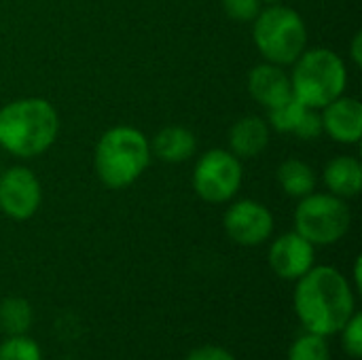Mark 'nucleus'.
<instances>
[{"mask_svg":"<svg viewBox=\"0 0 362 360\" xmlns=\"http://www.w3.org/2000/svg\"><path fill=\"white\" fill-rule=\"evenodd\" d=\"M267 2H280V0H267Z\"/></svg>","mask_w":362,"mask_h":360,"instance_id":"bb28decb","label":"nucleus"},{"mask_svg":"<svg viewBox=\"0 0 362 360\" xmlns=\"http://www.w3.org/2000/svg\"><path fill=\"white\" fill-rule=\"evenodd\" d=\"M223 8L235 21H255L261 13V0H223Z\"/></svg>","mask_w":362,"mask_h":360,"instance_id":"4be33fe9","label":"nucleus"},{"mask_svg":"<svg viewBox=\"0 0 362 360\" xmlns=\"http://www.w3.org/2000/svg\"><path fill=\"white\" fill-rule=\"evenodd\" d=\"M0 360H40V348L25 335H11L0 344Z\"/></svg>","mask_w":362,"mask_h":360,"instance_id":"aec40b11","label":"nucleus"},{"mask_svg":"<svg viewBox=\"0 0 362 360\" xmlns=\"http://www.w3.org/2000/svg\"><path fill=\"white\" fill-rule=\"evenodd\" d=\"M269 265L284 280H299L314 267V244L297 231L280 236L269 248Z\"/></svg>","mask_w":362,"mask_h":360,"instance_id":"9d476101","label":"nucleus"},{"mask_svg":"<svg viewBox=\"0 0 362 360\" xmlns=\"http://www.w3.org/2000/svg\"><path fill=\"white\" fill-rule=\"evenodd\" d=\"M322 129L341 144H356L362 136V104L356 98L339 95L325 106Z\"/></svg>","mask_w":362,"mask_h":360,"instance_id":"9b49d317","label":"nucleus"},{"mask_svg":"<svg viewBox=\"0 0 362 360\" xmlns=\"http://www.w3.org/2000/svg\"><path fill=\"white\" fill-rule=\"evenodd\" d=\"M32 325V310L25 299L11 297L0 303V329L8 335H23Z\"/></svg>","mask_w":362,"mask_h":360,"instance_id":"f3484780","label":"nucleus"},{"mask_svg":"<svg viewBox=\"0 0 362 360\" xmlns=\"http://www.w3.org/2000/svg\"><path fill=\"white\" fill-rule=\"evenodd\" d=\"M293 134H297L301 140H316L325 134L322 129V117L318 112H314V108H305L297 127L293 129Z\"/></svg>","mask_w":362,"mask_h":360,"instance_id":"5701e85b","label":"nucleus"},{"mask_svg":"<svg viewBox=\"0 0 362 360\" xmlns=\"http://www.w3.org/2000/svg\"><path fill=\"white\" fill-rule=\"evenodd\" d=\"M227 236L240 244V246H259L263 244L272 231H274V216L272 212L255 202V199H242L235 202L223 219Z\"/></svg>","mask_w":362,"mask_h":360,"instance_id":"1a4fd4ad","label":"nucleus"},{"mask_svg":"<svg viewBox=\"0 0 362 360\" xmlns=\"http://www.w3.org/2000/svg\"><path fill=\"white\" fill-rule=\"evenodd\" d=\"M288 360H331L327 339L316 333L301 335L288 350Z\"/></svg>","mask_w":362,"mask_h":360,"instance_id":"6ab92c4d","label":"nucleus"},{"mask_svg":"<svg viewBox=\"0 0 362 360\" xmlns=\"http://www.w3.org/2000/svg\"><path fill=\"white\" fill-rule=\"evenodd\" d=\"M350 208L333 193H310L295 210V231L310 244H335L350 229Z\"/></svg>","mask_w":362,"mask_h":360,"instance_id":"423d86ee","label":"nucleus"},{"mask_svg":"<svg viewBox=\"0 0 362 360\" xmlns=\"http://www.w3.org/2000/svg\"><path fill=\"white\" fill-rule=\"evenodd\" d=\"M248 91L259 104L272 108L284 102L293 93V87H291V79L284 74V70H280V66L261 64L255 66L248 74Z\"/></svg>","mask_w":362,"mask_h":360,"instance_id":"f8f14e48","label":"nucleus"},{"mask_svg":"<svg viewBox=\"0 0 362 360\" xmlns=\"http://www.w3.org/2000/svg\"><path fill=\"white\" fill-rule=\"evenodd\" d=\"M361 42H362V36L361 34H356V36H354V42H352V57H354V64H356V66H361L362 64Z\"/></svg>","mask_w":362,"mask_h":360,"instance_id":"393cba45","label":"nucleus"},{"mask_svg":"<svg viewBox=\"0 0 362 360\" xmlns=\"http://www.w3.org/2000/svg\"><path fill=\"white\" fill-rule=\"evenodd\" d=\"M40 182L28 168H11L0 174V210L15 219L28 221L40 208Z\"/></svg>","mask_w":362,"mask_h":360,"instance_id":"6e6552de","label":"nucleus"},{"mask_svg":"<svg viewBox=\"0 0 362 360\" xmlns=\"http://www.w3.org/2000/svg\"><path fill=\"white\" fill-rule=\"evenodd\" d=\"M240 185L242 163L233 153L214 149L199 157L193 172V187L204 202L223 204L238 193Z\"/></svg>","mask_w":362,"mask_h":360,"instance_id":"0eeeda50","label":"nucleus"},{"mask_svg":"<svg viewBox=\"0 0 362 360\" xmlns=\"http://www.w3.org/2000/svg\"><path fill=\"white\" fill-rule=\"evenodd\" d=\"M344 331V348L352 359H362V314H352V318L346 323Z\"/></svg>","mask_w":362,"mask_h":360,"instance_id":"412c9836","label":"nucleus"},{"mask_svg":"<svg viewBox=\"0 0 362 360\" xmlns=\"http://www.w3.org/2000/svg\"><path fill=\"white\" fill-rule=\"evenodd\" d=\"M278 182L284 189L286 195L291 197H305L314 193L316 187V176L314 170L301 161V159H286L278 168Z\"/></svg>","mask_w":362,"mask_h":360,"instance_id":"dca6fc26","label":"nucleus"},{"mask_svg":"<svg viewBox=\"0 0 362 360\" xmlns=\"http://www.w3.org/2000/svg\"><path fill=\"white\" fill-rule=\"evenodd\" d=\"M354 280H356V286L362 289V280H361V259H356V265H354Z\"/></svg>","mask_w":362,"mask_h":360,"instance_id":"a878e982","label":"nucleus"},{"mask_svg":"<svg viewBox=\"0 0 362 360\" xmlns=\"http://www.w3.org/2000/svg\"><path fill=\"white\" fill-rule=\"evenodd\" d=\"M151 161V144L134 127L108 129L95 146V172L110 189H123L140 178Z\"/></svg>","mask_w":362,"mask_h":360,"instance_id":"7ed1b4c3","label":"nucleus"},{"mask_svg":"<svg viewBox=\"0 0 362 360\" xmlns=\"http://www.w3.org/2000/svg\"><path fill=\"white\" fill-rule=\"evenodd\" d=\"M252 38L265 59L276 66L295 64L308 45V28L301 15L288 6H269L255 17Z\"/></svg>","mask_w":362,"mask_h":360,"instance_id":"39448f33","label":"nucleus"},{"mask_svg":"<svg viewBox=\"0 0 362 360\" xmlns=\"http://www.w3.org/2000/svg\"><path fill=\"white\" fill-rule=\"evenodd\" d=\"M325 182L337 197H354L362 189V166L354 157H335L325 168Z\"/></svg>","mask_w":362,"mask_h":360,"instance_id":"4468645a","label":"nucleus"},{"mask_svg":"<svg viewBox=\"0 0 362 360\" xmlns=\"http://www.w3.org/2000/svg\"><path fill=\"white\" fill-rule=\"evenodd\" d=\"M295 312L308 333H339L354 314V293L335 267H312L295 289Z\"/></svg>","mask_w":362,"mask_h":360,"instance_id":"f257e3e1","label":"nucleus"},{"mask_svg":"<svg viewBox=\"0 0 362 360\" xmlns=\"http://www.w3.org/2000/svg\"><path fill=\"white\" fill-rule=\"evenodd\" d=\"M59 119L42 98H23L0 110V146L17 157H36L57 138Z\"/></svg>","mask_w":362,"mask_h":360,"instance_id":"f03ea898","label":"nucleus"},{"mask_svg":"<svg viewBox=\"0 0 362 360\" xmlns=\"http://www.w3.org/2000/svg\"><path fill=\"white\" fill-rule=\"evenodd\" d=\"M269 142V127L261 117L238 119L229 132V144L238 159L257 157Z\"/></svg>","mask_w":362,"mask_h":360,"instance_id":"ddd939ff","label":"nucleus"},{"mask_svg":"<svg viewBox=\"0 0 362 360\" xmlns=\"http://www.w3.org/2000/svg\"><path fill=\"white\" fill-rule=\"evenodd\" d=\"M185 360H235L233 354L221 346H202L195 348L193 352H189V356Z\"/></svg>","mask_w":362,"mask_h":360,"instance_id":"b1692460","label":"nucleus"},{"mask_svg":"<svg viewBox=\"0 0 362 360\" xmlns=\"http://www.w3.org/2000/svg\"><path fill=\"white\" fill-rule=\"evenodd\" d=\"M151 153H155L159 159L168 163L187 161L195 153V136L185 127H176V125L163 127L155 136L151 144Z\"/></svg>","mask_w":362,"mask_h":360,"instance_id":"2eb2a0df","label":"nucleus"},{"mask_svg":"<svg viewBox=\"0 0 362 360\" xmlns=\"http://www.w3.org/2000/svg\"><path fill=\"white\" fill-rule=\"evenodd\" d=\"M346 81V66L337 53L329 49H312L303 51L295 62L291 87L308 108H325L344 95Z\"/></svg>","mask_w":362,"mask_h":360,"instance_id":"20e7f679","label":"nucleus"},{"mask_svg":"<svg viewBox=\"0 0 362 360\" xmlns=\"http://www.w3.org/2000/svg\"><path fill=\"white\" fill-rule=\"evenodd\" d=\"M305 108H308V106H305L295 93H291L284 102H280V104L267 108V112H269L272 125H274L278 132H293V129L297 127V123H299V119H301V115H303Z\"/></svg>","mask_w":362,"mask_h":360,"instance_id":"a211bd4d","label":"nucleus"}]
</instances>
